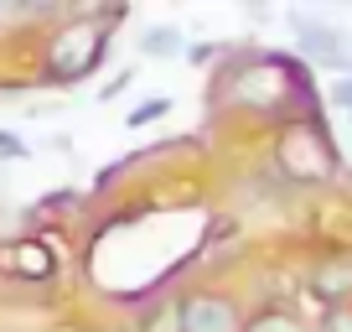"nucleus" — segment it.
Masks as SVG:
<instances>
[{"instance_id": "10", "label": "nucleus", "mask_w": 352, "mask_h": 332, "mask_svg": "<svg viewBox=\"0 0 352 332\" xmlns=\"http://www.w3.org/2000/svg\"><path fill=\"white\" fill-rule=\"evenodd\" d=\"M166 114H171V99H145V104H140V110H135L124 125H130V130H140V125H151V120H166Z\"/></svg>"}, {"instance_id": "9", "label": "nucleus", "mask_w": 352, "mask_h": 332, "mask_svg": "<svg viewBox=\"0 0 352 332\" xmlns=\"http://www.w3.org/2000/svg\"><path fill=\"white\" fill-rule=\"evenodd\" d=\"M140 332H182V301H171V307H161L155 317H145Z\"/></svg>"}, {"instance_id": "6", "label": "nucleus", "mask_w": 352, "mask_h": 332, "mask_svg": "<svg viewBox=\"0 0 352 332\" xmlns=\"http://www.w3.org/2000/svg\"><path fill=\"white\" fill-rule=\"evenodd\" d=\"M311 296H321V301H331V307H342V301L352 296V255L321 260V265L311 270Z\"/></svg>"}, {"instance_id": "1", "label": "nucleus", "mask_w": 352, "mask_h": 332, "mask_svg": "<svg viewBox=\"0 0 352 332\" xmlns=\"http://www.w3.org/2000/svg\"><path fill=\"white\" fill-rule=\"evenodd\" d=\"M109 21H120V11L78 16V21H67L63 32L47 42V83H52V89H73L78 78H88L104 63V47H109V32H104V26Z\"/></svg>"}, {"instance_id": "5", "label": "nucleus", "mask_w": 352, "mask_h": 332, "mask_svg": "<svg viewBox=\"0 0 352 332\" xmlns=\"http://www.w3.org/2000/svg\"><path fill=\"white\" fill-rule=\"evenodd\" d=\"M182 332H239V307L228 296H187L182 301Z\"/></svg>"}, {"instance_id": "8", "label": "nucleus", "mask_w": 352, "mask_h": 332, "mask_svg": "<svg viewBox=\"0 0 352 332\" xmlns=\"http://www.w3.org/2000/svg\"><path fill=\"white\" fill-rule=\"evenodd\" d=\"M239 332H300V322L285 317V311H264V317H254L249 327H239Z\"/></svg>"}, {"instance_id": "13", "label": "nucleus", "mask_w": 352, "mask_h": 332, "mask_svg": "<svg viewBox=\"0 0 352 332\" xmlns=\"http://www.w3.org/2000/svg\"><path fill=\"white\" fill-rule=\"evenodd\" d=\"M124 89H130V73H120V78H114V83H104V89H99V99L109 104V99H120Z\"/></svg>"}, {"instance_id": "3", "label": "nucleus", "mask_w": 352, "mask_h": 332, "mask_svg": "<svg viewBox=\"0 0 352 332\" xmlns=\"http://www.w3.org/2000/svg\"><path fill=\"white\" fill-rule=\"evenodd\" d=\"M290 32L300 37V52L316 68H352V32L321 21V16H306V11L290 16Z\"/></svg>"}, {"instance_id": "11", "label": "nucleus", "mask_w": 352, "mask_h": 332, "mask_svg": "<svg viewBox=\"0 0 352 332\" xmlns=\"http://www.w3.org/2000/svg\"><path fill=\"white\" fill-rule=\"evenodd\" d=\"M321 332H352V307H331L327 322H321Z\"/></svg>"}, {"instance_id": "7", "label": "nucleus", "mask_w": 352, "mask_h": 332, "mask_svg": "<svg viewBox=\"0 0 352 332\" xmlns=\"http://www.w3.org/2000/svg\"><path fill=\"white\" fill-rule=\"evenodd\" d=\"M140 52L145 57H182V32L176 26H151L140 37Z\"/></svg>"}, {"instance_id": "15", "label": "nucleus", "mask_w": 352, "mask_h": 332, "mask_svg": "<svg viewBox=\"0 0 352 332\" xmlns=\"http://www.w3.org/2000/svg\"><path fill=\"white\" fill-rule=\"evenodd\" d=\"M182 52H187V57H192V63H212V57H218V52H223V47H182Z\"/></svg>"}, {"instance_id": "4", "label": "nucleus", "mask_w": 352, "mask_h": 332, "mask_svg": "<svg viewBox=\"0 0 352 332\" xmlns=\"http://www.w3.org/2000/svg\"><path fill=\"white\" fill-rule=\"evenodd\" d=\"M0 270L6 276H21V280H52L57 276V260L42 239H16V244H0Z\"/></svg>"}, {"instance_id": "2", "label": "nucleus", "mask_w": 352, "mask_h": 332, "mask_svg": "<svg viewBox=\"0 0 352 332\" xmlns=\"http://www.w3.org/2000/svg\"><path fill=\"white\" fill-rule=\"evenodd\" d=\"M275 166L296 182H327L331 177V151H327L316 125L296 120V125H285L280 141H275Z\"/></svg>"}, {"instance_id": "14", "label": "nucleus", "mask_w": 352, "mask_h": 332, "mask_svg": "<svg viewBox=\"0 0 352 332\" xmlns=\"http://www.w3.org/2000/svg\"><path fill=\"white\" fill-rule=\"evenodd\" d=\"M0 156H26V141H16V135L0 130Z\"/></svg>"}, {"instance_id": "12", "label": "nucleus", "mask_w": 352, "mask_h": 332, "mask_svg": "<svg viewBox=\"0 0 352 332\" xmlns=\"http://www.w3.org/2000/svg\"><path fill=\"white\" fill-rule=\"evenodd\" d=\"M331 104L352 114V78H342V83H331Z\"/></svg>"}]
</instances>
